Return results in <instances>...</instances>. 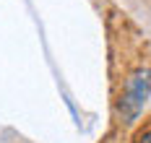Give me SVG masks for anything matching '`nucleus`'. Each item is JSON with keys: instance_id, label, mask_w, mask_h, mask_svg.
<instances>
[{"instance_id": "1", "label": "nucleus", "mask_w": 151, "mask_h": 143, "mask_svg": "<svg viewBox=\"0 0 151 143\" xmlns=\"http://www.w3.org/2000/svg\"><path fill=\"white\" fill-rule=\"evenodd\" d=\"M149 91H151V70H136L125 81L122 99H120V114L125 117V122H133L141 114Z\"/></svg>"}, {"instance_id": "2", "label": "nucleus", "mask_w": 151, "mask_h": 143, "mask_svg": "<svg viewBox=\"0 0 151 143\" xmlns=\"http://www.w3.org/2000/svg\"><path fill=\"white\" fill-rule=\"evenodd\" d=\"M136 143H151V127H149V130H143V133H138Z\"/></svg>"}]
</instances>
